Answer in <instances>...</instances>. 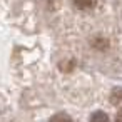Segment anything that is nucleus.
Masks as SVG:
<instances>
[{
	"label": "nucleus",
	"instance_id": "nucleus-1",
	"mask_svg": "<svg viewBox=\"0 0 122 122\" xmlns=\"http://www.w3.org/2000/svg\"><path fill=\"white\" fill-rule=\"evenodd\" d=\"M72 2H74L75 9H79V10H90L95 5V0H72Z\"/></svg>",
	"mask_w": 122,
	"mask_h": 122
},
{
	"label": "nucleus",
	"instance_id": "nucleus-5",
	"mask_svg": "<svg viewBox=\"0 0 122 122\" xmlns=\"http://www.w3.org/2000/svg\"><path fill=\"white\" fill-rule=\"evenodd\" d=\"M115 122H122V109H120V112L117 114V117H115Z\"/></svg>",
	"mask_w": 122,
	"mask_h": 122
},
{
	"label": "nucleus",
	"instance_id": "nucleus-4",
	"mask_svg": "<svg viewBox=\"0 0 122 122\" xmlns=\"http://www.w3.org/2000/svg\"><path fill=\"white\" fill-rule=\"evenodd\" d=\"M110 102H112L114 105L122 104V89H115V90L110 94Z\"/></svg>",
	"mask_w": 122,
	"mask_h": 122
},
{
	"label": "nucleus",
	"instance_id": "nucleus-2",
	"mask_svg": "<svg viewBox=\"0 0 122 122\" xmlns=\"http://www.w3.org/2000/svg\"><path fill=\"white\" fill-rule=\"evenodd\" d=\"M90 122H110V120H109V115L105 112L97 110V112H94L90 115Z\"/></svg>",
	"mask_w": 122,
	"mask_h": 122
},
{
	"label": "nucleus",
	"instance_id": "nucleus-3",
	"mask_svg": "<svg viewBox=\"0 0 122 122\" xmlns=\"http://www.w3.org/2000/svg\"><path fill=\"white\" fill-rule=\"evenodd\" d=\"M50 122H74V120H72V117H70L69 114L59 112V114H55V115L50 119Z\"/></svg>",
	"mask_w": 122,
	"mask_h": 122
}]
</instances>
